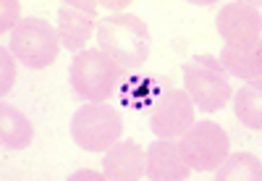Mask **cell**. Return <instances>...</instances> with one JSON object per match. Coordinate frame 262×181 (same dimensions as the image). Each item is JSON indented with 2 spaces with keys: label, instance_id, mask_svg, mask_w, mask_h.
Wrapping results in <instances>:
<instances>
[{
  "label": "cell",
  "instance_id": "cell-1",
  "mask_svg": "<svg viewBox=\"0 0 262 181\" xmlns=\"http://www.w3.org/2000/svg\"><path fill=\"white\" fill-rule=\"evenodd\" d=\"M97 42L100 50L121 69H139L152 50V34L134 13H113L102 18L97 27Z\"/></svg>",
  "mask_w": 262,
  "mask_h": 181
},
{
  "label": "cell",
  "instance_id": "cell-2",
  "mask_svg": "<svg viewBox=\"0 0 262 181\" xmlns=\"http://www.w3.org/2000/svg\"><path fill=\"white\" fill-rule=\"evenodd\" d=\"M184 92L194 108L215 113L233 97V87L215 55H194L184 66Z\"/></svg>",
  "mask_w": 262,
  "mask_h": 181
},
{
  "label": "cell",
  "instance_id": "cell-3",
  "mask_svg": "<svg viewBox=\"0 0 262 181\" xmlns=\"http://www.w3.org/2000/svg\"><path fill=\"white\" fill-rule=\"evenodd\" d=\"M123 69L102 50H79L71 61V87L86 103H105L116 92Z\"/></svg>",
  "mask_w": 262,
  "mask_h": 181
},
{
  "label": "cell",
  "instance_id": "cell-4",
  "mask_svg": "<svg viewBox=\"0 0 262 181\" xmlns=\"http://www.w3.org/2000/svg\"><path fill=\"white\" fill-rule=\"evenodd\" d=\"M123 134L118 110L105 103H86L71 118V137L86 152H105Z\"/></svg>",
  "mask_w": 262,
  "mask_h": 181
},
{
  "label": "cell",
  "instance_id": "cell-5",
  "mask_svg": "<svg viewBox=\"0 0 262 181\" xmlns=\"http://www.w3.org/2000/svg\"><path fill=\"white\" fill-rule=\"evenodd\" d=\"M8 50L16 55L18 63L27 69H48L58 58L60 50V37L58 29H53L42 18H24L21 24L11 32Z\"/></svg>",
  "mask_w": 262,
  "mask_h": 181
},
{
  "label": "cell",
  "instance_id": "cell-6",
  "mask_svg": "<svg viewBox=\"0 0 262 181\" xmlns=\"http://www.w3.org/2000/svg\"><path fill=\"white\" fill-rule=\"evenodd\" d=\"M194 124V103L173 84H163L149 105V129L158 139H179Z\"/></svg>",
  "mask_w": 262,
  "mask_h": 181
},
{
  "label": "cell",
  "instance_id": "cell-7",
  "mask_svg": "<svg viewBox=\"0 0 262 181\" xmlns=\"http://www.w3.org/2000/svg\"><path fill=\"white\" fill-rule=\"evenodd\" d=\"M181 150L194 171L207 173L226 160V155L231 152V142L223 126H217L215 121H200L191 124L181 137Z\"/></svg>",
  "mask_w": 262,
  "mask_h": 181
},
{
  "label": "cell",
  "instance_id": "cell-8",
  "mask_svg": "<svg viewBox=\"0 0 262 181\" xmlns=\"http://www.w3.org/2000/svg\"><path fill=\"white\" fill-rule=\"evenodd\" d=\"M97 27V3L66 0L58 8V37L66 50H84Z\"/></svg>",
  "mask_w": 262,
  "mask_h": 181
},
{
  "label": "cell",
  "instance_id": "cell-9",
  "mask_svg": "<svg viewBox=\"0 0 262 181\" xmlns=\"http://www.w3.org/2000/svg\"><path fill=\"white\" fill-rule=\"evenodd\" d=\"M102 173L113 181H139L147 176V150L139 142H116L102 155Z\"/></svg>",
  "mask_w": 262,
  "mask_h": 181
},
{
  "label": "cell",
  "instance_id": "cell-10",
  "mask_svg": "<svg viewBox=\"0 0 262 181\" xmlns=\"http://www.w3.org/2000/svg\"><path fill=\"white\" fill-rule=\"evenodd\" d=\"M191 166L176 139H158L147 150V176L152 181H184Z\"/></svg>",
  "mask_w": 262,
  "mask_h": 181
},
{
  "label": "cell",
  "instance_id": "cell-11",
  "mask_svg": "<svg viewBox=\"0 0 262 181\" xmlns=\"http://www.w3.org/2000/svg\"><path fill=\"white\" fill-rule=\"evenodd\" d=\"M259 13L249 3H228L215 18V29L226 42H259Z\"/></svg>",
  "mask_w": 262,
  "mask_h": 181
},
{
  "label": "cell",
  "instance_id": "cell-12",
  "mask_svg": "<svg viewBox=\"0 0 262 181\" xmlns=\"http://www.w3.org/2000/svg\"><path fill=\"white\" fill-rule=\"evenodd\" d=\"M217 63L223 66V71L228 76L254 82L262 74V45L259 42H226Z\"/></svg>",
  "mask_w": 262,
  "mask_h": 181
},
{
  "label": "cell",
  "instance_id": "cell-13",
  "mask_svg": "<svg viewBox=\"0 0 262 181\" xmlns=\"http://www.w3.org/2000/svg\"><path fill=\"white\" fill-rule=\"evenodd\" d=\"M34 139L32 121L21 110L3 105L0 108V145L3 150H24Z\"/></svg>",
  "mask_w": 262,
  "mask_h": 181
},
{
  "label": "cell",
  "instance_id": "cell-14",
  "mask_svg": "<svg viewBox=\"0 0 262 181\" xmlns=\"http://www.w3.org/2000/svg\"><path fill=\"white\" fill-rule=\"evenodd\" d=\"M233 113L247 129H262V82H247L233 97Z\"/></svg>",
  "mask_w": 262,
  "mask_h": 181
},
{
  "label": "cell",
  "instance_id": "cell-15",
  "mask_svg": "<svg viewBox=\"0 0 262 181\" xmlns=\"http://www.w3.org/2000/svg\"><path fill=\"white\" fill-rule=\"evenodd\" d=\"M262 163L252 152H228L226 160L215 168V181H259Z\"/></svg>",
  "mask_w": 262,
  "mask_h": 181
},
{
  "label": "cell",
  "instance_id": "cell-16",
  "mask_svg": "<svg viewBox=\"0 0 262 181\" xmlns=\"http://www.w3.org/2000/svg\"><path fill=\"white\" fill-rule=\"evenodd\" d=\"M16 82V55L6 48H0V92H11Z\"/></svg>",
  "mask_w": 262,
  "mask_h": 181
},
{
  "label": "cell",
  "instance_id": "cell-17",
  "mask_svg": "<svg viewBox=\"0 0 262 181\" xmlns=\"http://www.w3.org/2000/svg\"><path fill=\"white\" fill-rule=\"evenodd\" d=\"M18 16H21V3L18 0H3V3H0V32L11 34L21 24Z\"/></svg>",
  "mask_w": 262,
  "mask_h": 181
},
{
  "label": "cell",
  "instance_id": "cell-18",
  "mask_svg": "<svg viewBox=\"0 0 262 181\" xmlns=\"http://www.w3.org/2000/svg\"><path fill=\"white\" fill-rule=\"evenodd\" d=\"M71 178H74V181H100V178H105V176H100V173L92 171V168H79Z\"/></svg>",
  "mask_w": 262,
  "mask_h": 181
},
{
  "label": "cell",
  "instance_id": "cell-19",
  "mask_svg": "<svg viewBox=\"0 0 262 181\" xmlns=\"http://www.w3.org/2000/svg\"><path fill=\"white\" fill-rule=\"evenodd\" d=\"M102 8L107 11H121V8H131V0H105Z\"/></svg>",
  "mask_w": 262,
  "mask_h": 181
}]
</instances>
